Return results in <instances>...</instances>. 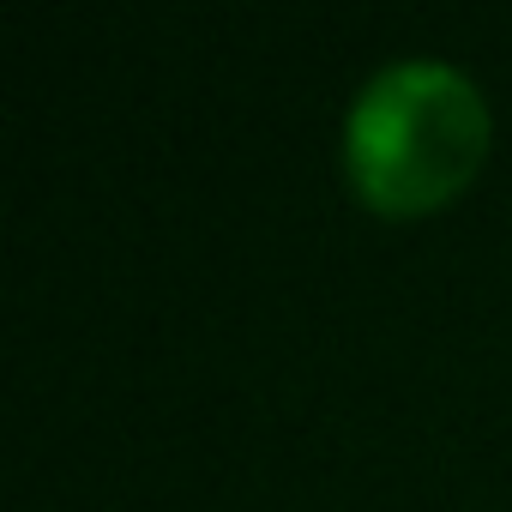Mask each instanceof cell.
I'll return each instance as SVG.
<instances>
[{"mask_svg":"<svg viewBox=\"0 0 512 512\" xmlns=\"http://www.w3.org/2000/svg\"><path fill=\"white\" fill-rule=\"evenodd\" d=\"M488 157V103L446 61L380 67L344 121V169L362 205L416 217L470 187Z\"/></svg>","mask_w":512,"mask_h":512,"instance_id":"1","label":"cell"}]
</instances>
